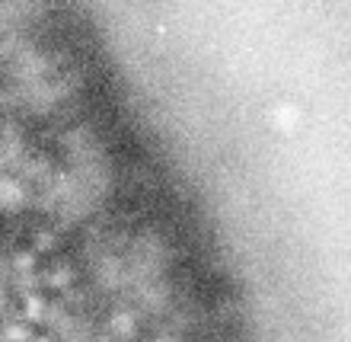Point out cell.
Here are the masks:
<instances>
[]
</instances>
